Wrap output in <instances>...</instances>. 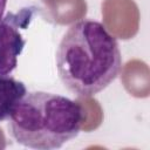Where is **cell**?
<instances>
[{
  "label": "cell",
  "mask_w": 150,
  "mask_h": 150,
  "mask_svg": "<svg viewBox=\"0 0 150 150\" xmlns=\"http://www.w3.org/2000/svg\"><path fill=\"white\" fill-rule=\"evenodd\" d=\"M122 56L117 40L98 21L73 23L56 50V68L64 87L81 98L105 89L120 74Z\"/></svg>",
  "instance_id": "6da1fadb"
},
{
  "label": "cell",
  "mask_w": 150,
  "mask_h": 150,
  "mask_svg": "<svg viewBox=\"0 0 150 150\" xmlns=\"http://www.w3.org/2000/svg\"><path fill=\"white\" fill-rule=\"evenodd\" d=\"M35 12V7H25L7 13L0 21V75H9L16 68L18 56L26 45L21 30L29 26Z\"/></svg>",
  "instance_id": "3957f363"
},
{
  "label": "cell",
  "mask_w": 150,
  "mask_h": 150,
  "mask_svg": "<svg viewBox=\"0 0 150 150\" xmlns=\"http://www.w3.org/2000/svg\"><path fill=\"white\" fill-rule=\"evenodd\" d=\"M7 5V0H0V21L4 18V13H5V8Z\"/></svg>",
  "instance_id": "5b68a950"
},
{
  "label": "cell",
  "mask_w": 150,
  "mask_h": 150,
  "mask_svg": "<svg viewBox=\"0 0 150 150\" xmlns=\"http://www.w3.org/2000/svg\"><path fill=\"white\" fill-rule=\"evenodd\" d=\"M26 94L27 89L23 82L9 75H0V122L11 118Z\"/></svg>",
  "instance_id": "277c9868"
},
{
  "label": "cell",
  "mask_w": 150,
  "mask_h": 150,
  "mask_svg": "<svg viewBox=\"0 0 150 150\" xmlns=\"http://www.w3.org/2000/svg\"><path fill=\"white\" fill-rule=\"evenodd\" d=\"M84 122L83 107L66 96L33 91L26 94L9 118L12 137L21 145L53 150L75 138Z\"/></svg>",
  "instance_id": "7a4b0ae2"
}]
</instances>
